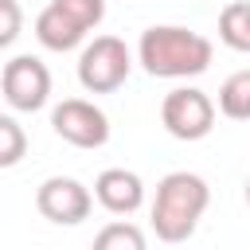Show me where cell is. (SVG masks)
<instances>
[{"instance_id": "obj_1", "label": "cell", "mask_w": 250, "mask_h": 250, "mask_svg": "<svg viewBox=\"0 0 250 250\" xmlns=\"http://www.w3.org/2000/svg\"><path fill=\"white\" fill-rule=\"evenodd\" d=\"M137 59L152 78H195L211 66L215 47L199 31H188L180 23H156L141 35Z\"/></svg>"}, {"instance_id": "obj_2", "label": "cell", "mask_w": 250, "mask_h": 250, "mask_svg": "<svg viewBox=\"0 0 250 250\" xmlns=\"http://www.w3.org/2000/svg\"><path fill=\"white\" fill-rule=\"evenodd\" d=\"M211 203V188L203 176L195 172H168L156 184V199H152V230L160 242H184L195 234L203 211Z\"/></svg>"}, {"instance_id": "obj_16", "label": "cell", "mask_w": 250, "mask_h": 250, "mask_svg": "<svg viewBox=\"0 0 250 250\" xmlns=\"http://www.w3.org/2000/svg\"><path fill=\"white\" fill-rule=\"evenodd\" d=\"M246 203H250V180H246Z\"/></svg>"}, {"instance_id": "obj_15", "label": "cell", "mask_w": 250, "mask_h": 250, "mask_svg": "<svg viewBox=\"0 0 250 250\" xmlns=\"http://www.w3.org/2000/svg\"><path fill=\"white\" fill-rule=\"evenodd\" d=\"M23 31V8L16 0H0V47H12Z\"/></svg>"}, {"instance_id": "obj_12", "label": "cell", "mask_w": 250, "mask_h": 250, "mask_svg": "<svg viewBox=\"0 0 250 250\" xmlns=\"http://www.w3.org/2000/svg\"><path fill=\"white\" fill-rule=\"evenodd\" d=\"M90 250H148V242H145V230L137 223L117 219V223H105L94 234V246Z\"/></svg>"}, {"instance_id": "obj_14", "label": "cell", "mask_w": 250, "mask_h": 250, "mask_svg": "<svg viewBox=\"0 0 250 250\" xmlns=\"http://www.w3.org/2000/svg\"><path fill=\"white\" fill-rule=\"evenodd\" d=\"M51 4H59L66 16H74L86 31H94L105 20V0H51Z\"/></svg>"}, {"instance_id": "obj_3", "label": "cell", "mask_w": 250, "mask_h": 250, "mask_svg": "<svg viewBox=\"0 0 250 250\" xmlns=\"http://www.w3.org/2000/svg\"><path fill=\"white\" fill-rule=\"evenodd\" d=\"M129 70L133 55L117 35H94L78 55V82L86 94H113L117 86H125Z\"/></svg>"}, {"instance_id": "obj_4", "label": "cell", "mask_w": 250, "mask_h": 250, "mask_svg": "<svg viewBox=\"0 0 250 250\" xmlns=\"http://www.w3.org/2000/svg\"><path fill=\"white\" fill-rule=\"evenodd\" d=\"M160 125L176 141H203L215 129V102L199 86H176L160 102Z\"/></svg>"}, {"instance_id": "obj_13", "label": "cell", "mask_w": 250, "mask_h": 250, "mask_svg": "<svg viewBox=\"0 0 250 250\" xmlns=\"http://www.w3.org/2000/svg\"><path fill=\"white\" fill-rule=\"evenodd\" d=\"M27 156V133L16 117L0 113V168H16Z\"/></svg>"}, {"instance_id": "obj_7", "label": "cell", "mask_w": 250, "mask_h": 250, "mask_svg": "<svg viewBox=\"0 0 250 250\" xmlns=\"http://www.w3.org/2000/svg\"><path fill=\"white\" fill-rule=\"evenodd\" d=\"M51 129L74 148H102L109 141V117L86 98H62L51 109Z\"/></svg>"}, {"instance_id": "obj_11", "label": "cell", "mask_w": 250, "mask_h": 250, "mask_svg": "<svg viewBox=\"0 0 250 250\" xmlns=\"http://www.w3.org/2000/svg\"><path fill=\"white\" fill-rule=\"evenodd\" d=\"M219 113L230 121H250V66L234 70L219 86Z\"/></svg>"}, {"instance_id": "obj_9", "label": "cell", "mask_w": 250, "mask_h": 250, "mask_svg": "<svg viewBox=\"0 0 250 250\" xmlns=\"http://www.w3.org/2000/svg\"><path fill=\"white\" fill-rule=\"evenodd\" d=\"M86 35H90V31H86L74 16H66L59 4H47V8L35 16V39H39L47 51H59V55H62V51H74Z\"/></svg>"}, {"instance_id": "obj_10", "label": "cell", "mask_w": 250, "mask_h": 250, "mask_svg": "<svg viewBox=\"0 0 250 250\" xmlns=\"http://www.w3.org/2000/svg\"><path fill=\"white\" fill-rule=\"evenodd\" d=\"M219 39L230 51L250 55V0H230L219 12Z\"/></svg>"}, {"instance_id": "obj_5", "label": "cell", "mask_w": 250, "mask_h": 250, "mask_svg": "<svg viewBox=\"0 0 250 250\" xmlns=\"http://www.w3.org/2000/svg\"><path fill=\"white\" fill-rule=\"evenodd\" d=\"M0 90H4V98H8L12 109L35 113V109H43L47 98H51V70H47V62L35 59V55H16V59L4 62V70H0Z\"/></svg>"}, {"instance_id": "obj_6", "label": "cell", "mask_w": 250, "mask_h": 250, "mask_svg": "<svg viewBox=\"0 0 250 250\" xmlns=\"http://www.w3.org/2000/svg\"><path fill=\"white\" fill-rule=\"evenodd\" d=\"M35 207L47 223H59V227H78L90 219L94 211V191L74 180V176H51L39 184L35 191Z\"/></svg>"}, {"instance_id": "obj_8", "label": "cell", "mask_w": 250, "mask_h": 250, "mask_svg": "<svg viewBox=\"0 0 250 250\" xmlns=\"http://www.w3.org/2000/svg\"><path fill=\"white\" fill-rule=\"evenodd\" d=\"M94 199L109 211V215H133L145 203V184L137 172L129 168H105L94 180Z\"/></svg>"}]
</instances>
